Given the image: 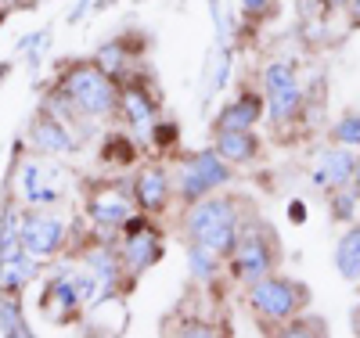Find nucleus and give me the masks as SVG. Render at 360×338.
Instances as JSON below:
<instances>
[{
	"instance_id": "1a4fd4ad",
	"label": "nucleus",
	"mask_w": 360,
	"mask_h": 338,
	"mask_svg": "<svg viewBox=\"0 0 360 338\" xmlns=\"http://www.w3.org/2000/svg\"><path fill=\"white\" fill-rule=\"evenodd\" d=\"M22 249L37 259H51L62 252L65 245V220L62 216H51V212H29L22 220Z\"/></svg>"
},
{
	"instance_id": "f03ea898",
	"label": "nucleus",
	"mask_w": 360,
	"mask_h": 338,
	"mask_svg": "<svg viewBox=\"0 0 360 338\" xmlns=\"http://www.w3.org/2000/svg\"><path fill=\"white\" fill-rule=\"evenodd\" d=\"M62 94L69 98L72 112L86 119H105L119 105V90L101 65H76L62 79Z\"/></svg>"
},
{
	"instance_id": "f3484780",
	"label": "nucleus",
	"mask_w": 360,
	"mask_h": 338,
	"mask_svg": "<svg viewBox=\"0 0 360 338\" xmlns=\"http://www.w3.org/2000/svg\"><path fill=\"white\" fill-rule=\"evenodd\" d=\"M119 105H123V115H127V122H130L134 134H148V130L159 122L155 101L148 98L144 90H137V86H127L123 94H119Z\"/></svg>"
},
{
	"instance_id": "7c9ffc66",
	"label": "nucleus",
	"mask_w": 360,
	"mask_h": 338,
	"mask_svg": "<svg viewBox=\"0 0 360 338\" xmlns=\"http://www.w3.org/2000/svg\"><path fill=\"white\" fill-rule=\"evenodd\" d=\"M353 331L360 334V306H356V310H353Z\"/></svg>"
},
{
	"instance_id": "c85d7f7f",
	"label": "nucleus",
	"mask_w": 360,
	"mask_h": 338,
	"mask_svg": "<svg viewBox=\"0 0 360 338\" xmlns=\"http://www.w3.org/2000/svg\"><path fill=\"white\" fill-rule=\"evenodd\" d=\"M184 334H217V331L205 327V324H184Z\"/></svg>"
},
{
	"instance_id": "cd10ccee",
	"label": "nucleus",
	"mask_w": 360,
	"mask_h": 338,
	"mask_svg": "<svg viewBox=\"0 0 360 338\" xmlns=\"http://www.w3.org/2000/svg\"><path fill=\"white\" fill-rule=\"evenodd\" d=\"M173 137H176L173 122H159V130H155V141H159V144H173Z\"/></svg>"
},
{
	"instance_id": "20e7f679",
	"label": "nucleus",
	"mask_w": 360,
	"mask_h": 338,
	"mask_svg": "<svg viewBox=\"0 0 360 338\" xmlns=\"http://www.w3.org/2000/svg\"><path fill=\"white\" fill-rule=\"evenodd\" d=\"M234 180L231 162L220 155V151H198V155L180 162V176H176V191L184 202H202L205 195H217L220 188Z\"/></svg>"
},
{
	"instance_id": "393cba45",
	"label": "nucleus",
	"mask_w": 360,
	"mask_h": 338,
	"mask_svg": "<svg viewBox=\"0 0 360 338\" xmlns=\"http://www.w3.org/2000/svg\"><path fill=\"white\" fill-rule=\"evenodd\" d=\"M98 65H101L108 76H119L123 69H130V61H127V54H123V44L101 47V51H98Z\"/></svg>"
},
{
	"instance_id": "4468645a",
	"label": "nucleus",
	"mask_w": 360,
	"mask_h": 338,
	"mask_svg": "<svg viewBox=\"0 0 360 338\" xmlns=\"http://www.w3.org/2000/svg\"><path fill=\"white\" fill-rule=\"evenodd\" d=\"M169 191H173V183H169V173L159 169V166H148L137 173L134 180V198L144 212H162L166 202H169Z\"/></svg>"
},
{
	"instance_id": "473e14b6",
	"label": "nucleus",
	"mask_w": 360,
	"mask_h": 338,
	"mask_svg": "<svg viewBox=\"0 0 360 338\" xmlns=\"http://www.w3.org/2000/svg\"><path fill=\"white\" fill-rule=\"evenodd\" d=\"M349 4H353V15L360 18V0H349Z\"/></svg>"
},
{
	"instance_id": "0eeeda50",
	"label": "nucleus",
	"mask_w": 360,
	"mask_h": 338,
	"mask_svg": "<svg viewBox=\"0 0 360 338\" xmlns=\"http://www.w3.org/2000/svg\"><path fill=\"white\" fill-rule=\"evenodd\" d=\"M90 292H94L90 270H62V273H58V278L47 285L40 306L47 310L51 320H69L72 313L83 310V306H90Z\"/></svg>"
},
{
	"instance_id": "2eb2a0df",
	"label": "nucleus",
	"mask_w": 360,
	"mask_h": 338,
	"mask_svg": "<svg viewBox=\"0 0 360 338\" xmlns=\"http://www.w3.org/2000/svg\"><path fill=\"white\" fill-rule=\"evenodd\" d=\"M266 101H259V94H238L234 101H227L217 115V134L220 130H252L263 119Z\"/></svg>"
},
{
	"instance_id": "4be33fe9",
	"label": "nucleus",
	"mask_w": 360,
	"mask_h": 338,
	"mask_svg": "<svg viewBox=\"0 0 360 338\" xmlns=\"http://www.w3.org/2000/svg\"><path fill=\"white\" fill-rule=\"evenodd\" d=\"M0 331H4L8 338H29L33 334V327L25 324V317H22V306H18V299H15V292H4V299H0Z\"/></svg>"
},
{
	"instance_id": "5701e85b",
	"label": "nucleus",
	"mask_w": 360,
	"mask_h": 338,
	"mask_svg": "<svg viewBox=\"0 0 360 338\" xmlns=\"http://www.w3.org/2000/svg\"><path fill=\"white\" fill-rule=\"evenodd\" d=\"M328 209H332V216L342 220V223H353L356 212H360V191L353 188V183H346V188H335L332 198H328Z\"/></svg>"
},
{
	"instance_id": "9b49d317",
	"label": "nucleus",
	"mask_w": 360,
	"mask_h": 338,
	"mask_svg": "<svg viewBox=\"0 0 360 338\" xmlns=\"http://www.w3.org/2000/svg\"><path fill=\"white\" fill-rule=\"evenodd\" d=\"M86 270H90V281H94V292H90V306L108 302L119 288V278H123V263L115 259L112 249H94L86 256Z\"/></svg>"
},
{
	"instance_id": "6e6552de",
	"label": "nucleus",
	"mask_w": 360,
	"mask_h": 338,
	"mask_svg": "<svg viewBox=\"0 0 360 338\" xmlns=\"http://www.w3.org/2000/svg\"><path fill=\"white\" fill-rule=\"evenodd\" d=\"M162 259V234L144 216H134L123 227V266L130 273H144Z\"/></svg>"
},
{
	"instance_id": "dca6fc26",
	"label": "nucleus",
	"mask_w": 360,
	"mask_h": 338,
	"mask_svg": "<svg viewBox=\"0 0 360 338\" xmlns=\"http://www.w3.org/2000/svg\"><path fill=\"white\" fill-rule=\"evenodd\" d=\"M37 273H40V259L29 256L25 249H18L15 256L0 259V292H15L18 295L29 281H37Z\"/></svg>"
},
{
	"instance_id": "39448f33",
	"label": "nucleus",
	"mask_w": 360,
	"mask_h": 338,
	"mask_svg": "<svg viewBox=\"0 0 360 338\" xmlns=\"http://www.w3.org/2000/svg\"><path fill=\"white\" fill-rule=\"evenodd\" d=\"M278 238L270 234L266 227H249L238 234L234 249H231V266H234V278L242 285H252L266 273H274L278 263Z\"/></svg>"
},
{
	"instance_id": "f8f14e48",
	"label": "nucleus",
	"mask_w": 360,
	"mask_h": 338,
	"mask_svg": "<svg viewBox=\"0 0 360 338\" xmlns=\"http://www.w3.org/2000/svg\"><path fill=\"white\" fill-rule=\"evenodd\" d=\"M134 216H137L134 202L123 188H105L90 198V220L101 223V227H127Z\"/></svg>"
},
{
	"instance_id": "a878e982",
	"label": "nucleus",
	"mask_w": 360,
	"mask_h": 338,
	"mask_svg": "<svg viewBox=\"0 0 360 338\" xmlns=\"http://www.w3.org/2000/svg\"><path fill=\"white\" fill-rule=\"evenodd\" d=\"M321 327H324L321 320H310V327L303 320H292L288 327H281V334H321Z\"/></svg>"
},
{
	"instance_id": "a211bd4d",
	"label": "nucleus",
	"mask_w": 360,
	"mask_h": 338,
	"mask_svg": "<svg viewBox=\"0 0 360 338\" xmlns=\"http://www.w3.org/2000/svg\"><path fill=\"white\" fill-rule=\"evenodd\" d=\"M33 141L37 148L44 151V155H69V151L76 148L72 134L62 119H54V115H44L37 119V126H33Z\"/></svg>"
},
{
	"instance_id": "ddd939ff",
	"label": "nucleus",
	"mask_w": 360,
	"mask_h": 338,
	"mask_svg": "<svg viewBox=\"0 0 360 338\" xmlns=\"http://www.w3.org/2000/svg\"><path fill=\"white\" fill-rule=\"evenodd\" d=\"M58 173L44 162H25L22 166V198L29 205H51L62 198V183H54Z\"/></svg>"
},
{
	"instance_id": "aec40b11",
	"label": "nucleus",
	"mask_w": 360,
	"mask_h": 338,
	"mask_svg": "<svg viewBox=\"0 0 360 338\" xmlns=\"http://www.w3.org/2000/svg\"><path fill=\"white\" fill-rule=\"evenodd\" d=\"M217 151L227 162H252L259 155V141L252 137V130H220Z\"/></svg>"
},
{
	"instance_id": "bb28decb",
	"label": "nucleus",
	"mask_w": 360,
	"mask_h": 338,
	"mask_svg": "<svg viewBox=\"0 0 360 338\" xmlns=\"http://www.w3.org/2000/svg\"><path fill=\"white\" fill-rule=\"evenodd\" d=\"M238 4H242V11H245V15H266L274 0H238Z\"/></svg>"
},
{
	"instance_id": "7ed1b4c3",
	"label": "nucleus",
	"mask_w": 360,
	"mask_h": 338,
	"mask_svg": "<svg viewBox=\"0 0 360 338\" xmlns=\"http://www.w3.org/2000/svg\"><path fill=\"white\" fill-rule=\"evenodd\" d=\"M307 288L295 285L292 278L281 273H266V278L249 285V310L263 320V324H285L292 320L299 310L307 306Z\"/></svg>"
},
{
	"instance_id": "6ab92c4d",
	"label": "nucleus",
	"mask_w": 360,
	"mask_h": 338,
	"mask_svg": "<svg viewBox=\"0 0 360 338\" xmlns=\"http://www.w3.org/2000/svg\"><path fill=\"white\" fill-rule=\"evenodd\" d=\"M335 270L349 285H360V223H353L335 245Z\"/></svg>"
},
{
	"instance_id": "c756f323",
	"label": "nucleus",
	"mask_w": 360,
	"mask_h": 338,
	"mask_svg": "<svg viewBox=\"0 0 360 338\" xmlns=\"http://www.w3.org/2000/svg\"><path fill=\"white\" fill-rule=\"evenodd\" d=\"M353 188L360 191V155H356V166H353Z\"/></svg>"
},
{
	"instance_id": "2f4dec72",
	"label": "nucleus",
	"mask_w": 360,
	"mask_h": 338,
	"mask_svg": "<svg viewBox=\"0 0 360 338\" xmlns=\"http://www.w3.org/2000/svg\"><path fill=\"white\" fill-rule=\"evenodd\" d=\"M324 4H328V8H346L349 0H324Z\"/></svg>"
},
{
	"instance_id": "423d86ee",
	"label": "nucleus",
	"mask_w": 360,
	"mask_h": 338,
	"mask_svg": "<svg viewBox=\"0 0 360 338\" xmlns=\"http://www.w3.org/2000/svg\"><path fill=\"white\" fill-rule=\"evenodd\" d=\"M263 98H266V115L274 122H292L303 112V86L288 61H270L263 72Z\"/></svg>"
},
{
	"instance_id": "f257e3e1",
	"label": "nucleus",
	"mask_w": 360,
	"mask_h": 338,
	"mask_svg": "<svg viewBox=\"0 0 360 338\" xmlns=\"http://www.w3.org/2000/svg\"><path fill=\"white\" fill-rule=\"evenodd\" d=\"M184 230L191 241L205 245V249L231 256L238 234H242V212L224 195H205L202 202H191L188 216H184Z\"/></svg>"
},
{
	"instance_id": "b1692460",
	"label": "nucleus",
	"mask_w": 360,
	"mask_h": 338,
	"mask_svg": "<svg viewBox=\"0 0 360 338\" xmlns=\"http://www.w3.org/2000/svg\"><path fill=\"white\" fill-rule=\"evenodd\" d=\"M332 137H335V144H342V148H360V112L342 115L335 126H332Z\"/></svg>"
},
{
	"instance_id": "412c9836",
	"label": "nucleus",
	"mask_w": 360,
	"mask_h": 338,
	"mask_svg": "<svg viewBox=\"0 0 360 338\" xmlns=\"http://www.w3.org/2000/svg\"><path fill=\"white\" fill-rule=\"evenodd\" d=\"M220 252H213V249H205V245H198V241H191L188 245V270H191V278L195 281H202V285H209V281H217V273H220Z\"/></svg>"
},
{
	"instance_id": "9d476101",
	"label": "nucleus",
	"mask_w": 360,
	"mask_h": 338,
	"mask_svg": "<svg viewBox=\"0 0 360 338\" xmlns=\"http://www.w3.org/2000/svg\"><path fill=\"white\" fill-rule=\"evenodd\" d=\"M353 166H356V155H353V148H324L321 155L314 159V183L324 191H335V188H346V183H353Z\"/></svg>"
}]
</instances>
